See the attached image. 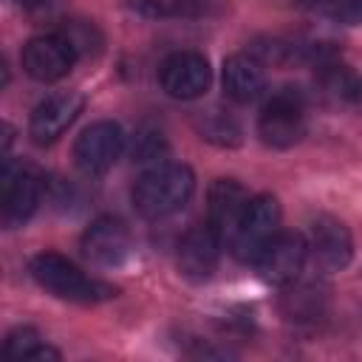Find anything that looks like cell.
<instances>
[{"label":"cell","mask_w":362,"mask_h":362,"mask_svg":"<svg viewBox=\"0 0 362 362\" xmlns=\"http://www.w3.org/2000/svg\"><path fill=\"white\" fill-rule=\"evenodd\" d=\"M59 34L74 45V51H76V57H88V54H96L99 51V45H102V37H99V31L93 28V25H88V23H68V25H62L59 28Z\"/></svg>","instance_id":"19"},{"label":"cell","mask_w":362,"mask_h":362,"mask_svg":"<svg viewBox=\"0 0 362 362\" xmlns=\"http://www.w3.org/2000/svg\"><path fill=\"white\" fill-rule=\"evenodd\" d=\"M215 0H133L141 14L150 17H201L215 11Z\"/></svg>","instance_id":"17"},{"label":"cell","mask_w":362,"mask_h":362,"mask_svg":"<svg viewBox=\"0 0 362 362\" xmlns=\"http://www.w3.org/2000/svg\"><path fill=\"white\" fill-rule=\"evenodd\" d=\"M25 8H45V6H51V3H57V0H20Z\"/></svg>","instance_id":"23"},{"label":"cell","mask_w":362,"mask_h":362,"mask_svg":"<svg viewBox=\"0 0 362 362\" xmlns=\"http://www.w3.org/2000/svg\"><path fill=\"white\" fill-rule=\"evenodd\" d=\"M82 105L85 99L74 90H65V93H57V96H48L45 102H40L31 113V122H28V133L37 144H51L57 141L71 124L74 119L82 113Z\"/></svg>","instance_id":"11"},{"label":"cell","mask_w":362,"mask_h":362,"mask_svg":"<svg viewBox=\"0 0 362 362\" xmlns=\"http://www.w3.org/2000/svg\"><path fill=\"white\" fill-rule=\"evenodd\" d=\"M3 223L8 229L25 223L40 204V184L28 170L3 167Z\"/></svg>","instance_id":"13"},{"label":"cell","mask_w":362,"mask_h":362,"mask_svg":"<svg viewBox=\"0 0 362 362\" xmlns=\"http://www.w3.org/2000/svg\"><path fill=\"white\" fill-rule=\"evenodd\" d=\"M31 277L51 291L59 300L68 303H82V305H93L102 300L116 297V288L110 283H102L96 277H88L79 266H74L68 257L57 255V252H42L31 260Z\"/></svg>","instance_id":"2"},{"label":"cell","mask_w":362,"mask_h":362,"mask_svg":"<svg viewBox=\"0 0 362 362\" xmlns=\"http://www.w3.org/2000/svg\"><path fill=\"white\" fill-rule=\"evenodd\" d=\"M223 90L235 102H255L266 90V71L249 54H232L223 62Z\"/></svg>","instance_id":"15"},{"label":"cell","mask_w":362,"mask_h":362,"mask_svg":"<svg viewBox=\"0 0 362 362\" xmlns=\"http://www.w3.org/2000/svg\"><path fill=\"white\" fill-rule=\"evenodd\" d=\"M198 130L204 139H209L215 144H226V147L240 144V124L226 113H218V110L204 113L198 119Z\"/></svg>","instance_id":"18"},{"label":"cell","mask_w":362,"mask_h":362,"mask_svg":"<svg viewBox=\"0 0 362 362\" xmlns=\"http://www.w3.org/2000/svg\"><path fill=\"white\" fill-rule=\"evenodd\" d=\"M141 147H136L133 150V156H136V161H147V158H156L161 150H164V144H161V136L158 133H141Z\"/></svg>","instance_id":"22"},{"label":"cell","mask_w":362,"mask_h":362,"mask_svg":"<svg viewBox=\"0 0 362 362\" xmlns=\"http://www.w3.org/2000/svg\"><path fill=\"white\" fill-rule=\"evenodd\" d=\"M260 139L269 147H291L294 141H300L303 130H305V116H303V102L294 90H280L277 96H272L260 113L257 122Z\"/></svg>","instance_id":"6"},{"label":"cell","mask_w":362,"mask_h":362,"mask_svg":"<svg viewBox=\"0 0 362 362\" xmlns=\"http://www.w3.org/2000/svg\"><path fill=\"white\" fill-rule=\"evenodd\" d=\"M308 257V243L294 232H277L274 240L263 249V255L255 260L263 280L274 286H291L297 283L303 266Z\"/></svg>","instance_id":"7"},{"label":"cell","mask_w":362,"mask_h":362,"mask_svg":"<svg viewBox=\"0 0 362 362\" xmlns=\"http://www.w3.org/2000/svg\"><path fill=\"white\" fill-rule=\"evenodd\" d=\"M82 252L96 266H119L130 252V235L122 221L99 218L82 235Z\"/></svg>","instance_id":"12"},{"label":"cell","mask_w":362,"mask_h":362,"mask_svg":"<svg viewBox=\"0 0 362 362\" xmlns=\"http://www.w3.org/2000/svg\"><path fill=\"white\" fill-rule=\"evenodd\" d=\"M221 232L206 221L192 226L178 243V269L189 280H206L221 257Z\"/></svg>","instance_id":"10"},{"label":"cell","mask_w":362,"mask_h":362,"mask_svg":"<svg viewBox=\"0 0 362 362\" xmlns=\"http://www.w3.org/2000/svg\"><path fill=\"white\" fill-rule=\"evenodd\" d=\"M158 82L173 99H198L209 88V62L195 51L170 54L158 68Z\"/></svg>","instance_id":"8"},{"label":"cell","mask_w":362,"mask_h":362,"mask_svg":"<svg viewBox=\"0 0 362 362\" xmlns=\"http://www.w3.org/2000/svg\"><path fill=\"white\" fill-rule=\"evenodd\" d=\"M6 356L40 362V359H59V351L42 345L34 328H14L8 334V339H6Z\"/></svg>","instance_id":"16"},{"label":"cell","mask_w":362,"mask_h":362,"mask_svg":"<svg viewBox=\"0 0 362 362\" xmlns=\"http://www.w3.org/2000/svg\"><path fill=\"white\" fill-rule=\"evenodd\" d=\"M308 255L314 257V263L320 269H328V272L345 269L351 255H354V240H351L348 226L331 215H320L311 223Z\"/></svg>","instance_id":"9"},{"label":"cell","mask_w":362,"mask_h":362,"mask_svg":"<svg viewBox=\"0 0 362 362\" xmlns=\"http://www.w3.org/2000/svg\"><path fill=\"white\" fill-rule=\"evenodd\" d=\"M283 303H286V314H288V317H297V320L317 317V311H320V297H317V291H311L308 286L288 291Z\"/></svg>","instance_id":"20"},{"label":"cell","mask_w":362,"mask_h":362,"mask_svg":"<svg viewBox=\"0 0 362 362\" xmlns=\"http://www.w3.org/2000/svg\"><path fill=\"white\" fill-rule=\"evenodd\" d=\"M280 232V204L272 195H255L246 201L240 218L235 221L232 232H229V249L238 260L243 263H255L263 249L274 240V235Z\"/></svg>","instance_id":"3"},{"label":"cell","mask_w":362,"mask_h":362,"mask_svg":"<svg viewBox=\"0 0 362 362\" xmlns=\"http://www.w3.org/2000/svg\"><path fill=\"white\" fill-rule=\"evenodd\" d=\"M195 192V175L187 164H158L147 170L133 187L139 215L158 221L175 215Z\"/></svg>","instance_id":"1"},{"label":"cell","mask_w":362,"mask_h":362,"mask_svg":"<svg viewBox=\"0 0 362 362\" xmlns=\"http://www.w3.org/2000/svg\"><path fill=\"white\" fill-rule=\"evenodd\" d=\"M124 150V133L116 122H93L85 127L74 144V161L82 173L88 175H102L107 173L116 158Z\"/></svg>","instance_id":"4"},{"label":"cell","mask_w":362,"mask_h":362,"mask_svg":"<svg viewBox=\"0 0 362 362\" xmlns=\"http://www.w3.org/2000/svg\"><path fill=\"white\" fill-rule=\"evenodd\" d=\"M74 62H76V51L59 31L31 37L23 45V68L37 82L62 79L74 68Z\"/></svg>","instance_id":"5"},{"label":"cell","mask_w":362,"mask_h":362,"mask_svg":"<svg viewBox=\"0 0 362 362\" xmlns=\"http://www.w3.org/2000/svg\"><path fill=\"white\" fill-rule=\"evenodd\" d=\"M328 8L337 20L348 23V25L362 23V0H328Z\"/></svg>","instance_id":"21"},{"label":"cell","mask_w":362,"mask_h":362,"mask_svg":"<svg viewBox=\"0 0 362 362\" xmlns=\"http://www.w3.org/2000/svg\"><path fill=\"white\" fill-rule=\"evenodd\" d=\"M246 201H249V195L238 181L218 178L209 187V195H206V223L215 226L221 232V238H229V232H232L235 221L240 218Z\"/></svg>","instance_id":"14"}]
</instances>
